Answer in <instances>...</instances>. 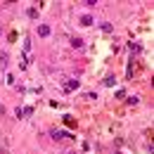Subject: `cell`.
<instances>
[{
  "instance_id": "2",
  "label": "cell",
  "mask_w": 154,
  "mask_h": 154,
  "mask_svg": "<svg viewBox=\"0 0 154 154\" xmlns=\"http://www.w3.org/2000/svg\"><path fill=\"white\" fill-rule=\"evenodd\" d=\"M92 22H95V19H92L90 14H83V17H81V24H83V26H90Z\"/></svg>"
},
{
  "instance_id": "4",
  "label": "cell",
  "mask_w": 154,
  "mask_h": 154,
  "mask_svg": "<svg viewBox=\"0 0 154 154\" xmlns=\"http://www.w3.org/2000/svg\"><path fill=\"white\" fill-rule=\"evenodd\" d=\"M71 45H74V48H83V40H81V38H74Z\"/></svg>"
},
{
  "instance_id": "1",
  "label": "cell",
  "mask_w": 154,
  "mask_h": 154,
  "mask_svg": "<svg viewBox=\"0 0 154 154\" xmlns=\"http://www.w3.org/2000/svg\"><path fill=\"white\" fill-rule=\"evenodd\" d=\"M38 36H43V38L50 36V26H48V24H40V26H38Z\"/></svg>"
},
{
  "instance_id": "3",
  "label": "cell",
  "mask_w": 154,
  "mask_h": 154,
  "mask_svg": "<svg viewBox=\"0 0 154 154\" xmlns=\"http://www.w3.org/2000/svg\"><path fill=\"white\" fill-rule=\"evenodd\" d=\"M26 14H29L31 19H38V10H36V7H29V10H26Z\"/></svg>"
},
{
  "instance_id": "5",
  "label": "cell",
  "mask_w": 154,
  "mask_h": 154,
  "mask_svg": "<svg viewBox=\"0 0 154 154\" xmlns=\"http://www.w3.org/2000/svg\"><path fill=\"white\" fill-rule=\"evenodd\" d=\"M74 88H78V81H69L66 83V90H74Z\"/></svg>"
},
{
  "instance_id": "6",
  "label": "cell",
  "mask_w": 154,
  "mask_h": 154,
  "mask_svg": "<svg viewBox=\"0 0 154 154\" xmlns=\"http://www.w3.org/2000/svg\"><path fill=\"white\" fill-rule=\"evenodd\" d=\"M5 64H7V55L2 52V55H0V66H5Z\"/></svg>"
}]
</instances>
